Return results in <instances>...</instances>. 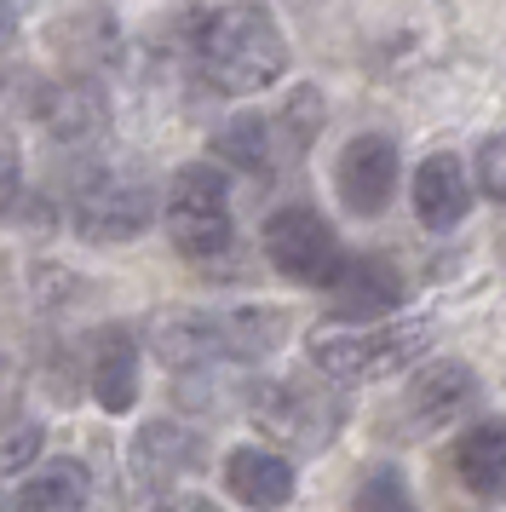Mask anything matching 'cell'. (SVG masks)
I'll use <instances>...</instances> for the list:
<instances>
[{"label": "cell", "instance_id": "1", "mask_svg": "<svg viewBox=\"0 0 506 512\" xmlns=\"http://www.w3.org/2000/svg\"><path fill=\"white\" fill-rule=\"evenodd\" d=\"M196 64L213 93H265L288 70V41L259 0H236L196 24Z\"/></svg>", "mask_w": 506, "mask_h": 512}, {"label": "cell", "instance_id": "2", "mask_svg": "<svg viewBox=\"0 0 506 512\" xmlns=\"http://www.w3.org/2000/svg\"><path fill=\"white\" fill-rule=\"evenodd\" d=\"M167 236L190 265H213V259L230 254L236 242V225H230V185L219 167L190 162L173 173V190H167Z\"/></svg>", "mask_w": 506, "mask_h": 512}, {"label": "cell", "instance_id": "3", "mask_svg": "<svg viewBox=\"0 0 506 512\" xmlns=\"http://www.w3.org/2000/svg\"><path fill=\"white\" fill-rule=\"evenodd\" d=\"M248 409H253V426H259L265 438H276L282 449H299V455L328 449V443L340 438V426H345L340 392H328V386L311 380V374L259 386Z\"/></svg>", "mask_w": 506, "mask_h": 512}, {"label": "cell", "instance_id": "4", "mask_svg": "<svg viewBox=\"0 0 506 512\" xmlns=\"http://www.w3.org/2000/svg\"><path fill=\"white\" fill-rule=\"evenodd\" d=\"M432 346L426 323H380V328H345V334H311V363L322 380H380V374L409 369Z\"/></svg>", "mask_w": 506, "mask_h": 512}, {"label": "cell", "instance_id": "5", "mask_svg": "<svg viewBox=\"0 0 506 512\" xmlns=\"http://www.w3.org/2000/svg\"><path fill=\"white\" fill-rule=\"evenodd\" d=\"M69 219L87 242H133L150 219H156V190L144 173L127 167H92L75 179L69 196Z\"/></svg>", "mask_w": 506, "mask_h": 512}, {"label": "cell", "instance_id": "6", "mask_svg": "<svg viewBox=\"0 0 506 512\" xmlns=\"http://www.w3.org/2000/svg\"><path fill=\"white\" fill-rule=\"evenodd\" d=\"M265 259L305 288H334L345 271L340 236L328 231V219L317 208H276L265 219Z\"/></svg>", "mask_w": 506, "mask_h": 512}, {"label": "cell", "instance_id": "7", "mask_svg": "<svg viewBox=\"0 0 506 512\" xmlns=\"http://www.w3.org/2000/svg\"><path fill=\"white\" fill-rule=\"evenodd\" d=\"M478 397V374L455 363V357H443V363H426V369L409 380V392L397 403V426L391 432H403V438H420V432H437L443 420H455L466 403Z\"/></svg>", "mask_w": 506, "mask_h": 512}, {"label": "cell", "instance_id": "8", "mask_svg": "<svg viewBox=\"0 0 506 512\" xmlns=\"http://www.w3.org/2000/svg\"><path fill=\"white\" fill-rule=\"evenodd\" d=\"M334 185H340V202L357 213V219L386 213L391 190H397V144H391L386 133H357V139L340 150Z\"/></svg>", "mask_w": 506, "mask_h": 512}, {"label": "cell", "instance_id": "9", "mask_svg": "<svg viewBox=\"0 0 506 512\" xmlns=\"http://www.w3.org/2000/svg\"><path fill=\"white\" fill-rule=\"evenodd\" d=\"M29 116L41 121L58 144H92L110 127V104L98 93V81L64 75V81H46V87L29 93Z\"/></svg>", "mask_w": 506, "mask_h": 512}, {"label": "cell", "instance_id": "10", "mask_svg": "<svg viewBox=\"0 0 506 512\" xmlns=\"http://www.w3.org/2000/svg\"><path fill=\"white\" fill-rule=\"evenodd\" d=\"M127 466H133L138 489H167V484H179V478H190V472H202L207 443L190 426H179V420H150L133 438V461Z\"/></svg>", "mask_w": 506, "mask_h": 512}, {"label": "cell", "instance_id": "11", "mask_svg": "<svg viewBox=\"0 0 506 512\" xmlns=\"http://www.w3.org/2000/svg\"><path fill=\"white\" fill-rule=\"evenodd\" d=\"M150 351L167 369H207L230 357L225 346V311H161L150 323Z\"/></svg>", "mask_w": 506, "mask_h": 512}, {"label": "cell", "instance_id": "12", "mask_svg": "<svg viewBox=\"0 0 506 512\" xmlns=\"http://www.w3.org/2000/svg\"><path fill=\"white\" fill-rule=\"evenodd\" d=\"M52 47L69 58V75H98V70H115L121 64V29H115L110 6H81V12H69L52 24Z\"/></svg>", "mask_w": 506, "mask_h": 512}, {"label": "cell", "instance_id": "13", "mask_svg": "<svg viewBox=\"0 0 506 512\" xmlns=\"http://www.w3.org/2000/svg\"><path fill=\"white\" fill-rule=\"evenodd\" d=\"M92 397L110 415H127L138 403V340L121 323L92 334Z\"/></svg>", "mask_w": 506, "mask_h": 512}, {"label": "cell", "instance_id": "14", "mask_svg": "<svg viewBox=\"0 0 506 512\" xmlns=\"http://www.w3.org/2000/svg\"><path fill=\"white\" fill-rule=\"evenodd\" d=\"M225 489L253 512H276L294 501V466L271 449H230L225 455Z\"/></svg>", "mask_w": 506, "mask_h": 512}, {"label": "cell", "instance_id": "15", "mask_svg": "<svg viewBox=\"0 0 506 512\" xmlns=\"http://www.w3.org/2000/svg\"><path fill=\"white\" fill-rule=\"evenodd\" d=\"M472 208V190H466V167L455 156H426L414 173V213L426 231H455Z\"/></svg>", "mask_w": 506, "mask_h": 512}, {"label": "cell", "instance_id": "16", "mask_svg": "<svg viewBox=\"0 0 506 512\" xmlns=\"http://www.w3.org/2000/svg\"><path fill=\"white\" fill-rule=\"evenodd\" d=\"M455 478L478 501H506V420H478L455 443Z\"/></svg>", "mask_w": 506, "mask_h": 512}, {"label": "cell", "instance_id": "17", "mask_svg": "<svg viewBox=\"0 0 506 512\" xmlns=\"http://www.w3.org/2000/svg\"><path fill=\"white\" fill-rule=\"evenodd\" d=\"M403 300V282L386 259H345L340 282H334V311L340 317H380Z\"/></svg>", "mask_w": 506, "mask_h": 512}, {"label": "cell", "instance_id": "18", "mask_svg": "<svg viewBox=\"0 0 506 512\" xmlns=\"http://www.w3.org/2000/svg\"><path fill=\"white\" fill-rule=\"evenodd\" d=\"M213 156L225 167H236V173H253V179H265L282 156H276V133L265 116H236L225 121L219 133H213Z\"/></svg>", "mask_w": 506, "mask_h": 512}, {"label": "cell", "instance_id": "19", "mask_svg": "<svg viewBox=\"0 0 506 512\" xmlns=\"http://www.w3.org/2000/svg\"><path fill=\"white\" fill-rule=\"evenodd\" d=\"M18 512H87V472H81V461H46L18 489Z\"/></svg>", "mask_w": 506, "mask_h": 512}, {"label": "cell", "instance_id": "20", "mask_svg": "<svg viewBox=\"0 0 506 512\" xmlns=\"http://www.w3.org/2000/svg\"><path fill=\"white\" fill-rule=\"evenodd\" d=\"M282 340H288V317L271 311V305H242V311H225V346H230V357L253 363V357L276 351Z\"/></svg>", "mask_w": 506, "mask_h": 512}, {"label": "cell", "instance_id": "21", "mask_svg": "<svg viewBox=\"0 0 506 512\" xmlns=\"http://www.w3.org/2000/svg\"><path fill=\"white\" fill-rule=\"evenodd\" d=\"M271 133H276V156H282V162H299V156L311 150V139L322 133V93L317 87H299V93L282 104V116L271 121Z\"/></svg>", "mask_w": 506, "mask_h": 512}, {"label": "cell", "instance_id": "22", "mask_svg": "<svg viewBox=\"0 0 506 512\" xmlns=\"http://www.w3.org/2000/svg\"><path fill=\"white\" fill-rule=\"evenodd\" d=\"M351 512H420V507H414V495L397 466H374L357 484V495H351Z\"/></svg>", "mask_w": 506, "mask_h": 512}, {"label": "cell", "instance_id": "23", "mask_svg": "<svg viewBox=\"0 0 506 512\" xmlns=\"http://www.w3.org/2000/svg\"><path fill=\"white\" fill-rule=\"evenodd\" d=\"M41 438H46L41 420L12 409V415L0 420V472H18V466H29L35 455H41Z\"/></svg>", "mask_w": 506, "mask_h": 512}, {"label": "cell", "instance_id": "24", "mask_svg": "<svg viewBox=\"0 0 506 512\" xmlns=\"http://www.w3.org/2000/svg\"><path fill=\"white\" fill-rule=\"evenodd\" d=\"M23 196V150H18V133L0 127V219L18 208Z\"/></svg>", "mask_w": 506, "mask_h": 512}, {"label": "cell", "instance_id": "25", "mask_svg": "<svg viewBox=\"0 0 506 512\" xmlns=\"http://www.w3.org/2000/svg\"><path fill=\"white\" fill-rule=\"evenodd\" d=\"M478 185L489 202H506V133L501 139H483L478 150Z\"/></svg>", "mask_w": 506, "mask_h": 512}, {"label": "cell", "instance_id": "26", "mask_svg": "<svg viewBox=\"0 0 506 512\" xmlns=\"http://www.w3.org/2000/svg\"><path fill=\"white\" fill-rule=\"evenodd\" d=\"M156 512H219L207 495H179V501H167V507H156Z\"/></svg>", "mask_w": 506, "mask_h": 512}, {"label": "cell", "instance_id": "27", "mask_svg": "<svg viewBox=\"0 0 506 512\" xmlns=\"http://www.w3.org/2000/svg\"><path fill=\"white\" fill-rule=\"evenodd\" d=\"M18 35V12H12V0H0V47Z\"/></svg>", "mask_w": 506, "mask_h": 512}, {"label": "cell", "instance_id": "28", "mask_svg": "<svg viewBox=\"0 0 506 512\" xmlns=\"http://www.w3.org/2000/svg\"><path fill=\"white\" fill-rule=\"evenodd\" d=\"M12 409H18V403H12V386H6V369H0V420L12 415Z\"/></svg>", "mask_w": 506, "mask_h": 512}, {"label": "cell", "instance_id": "29", "mask_svg": "<svg viewBox=\"0 0 506 512\" xmlns=\"http://www.w3.org/2000/svg\"><path fill=\"white\" fill-rule=\"evenodd\" d=\"M501 259H506V225H501Z\"/></svg>", "mask_w": 506, "mask_h": 512}, {"label": "cell", "instance_id": "30", "mask_svg": "<svg viewBox=\"0 0 506 512\" xmlns=\"http://www.w3.org/2000/svg\"><path fill=\"white\" fill-rule=\"evenodd\" d=\"M0 93H6V81H0Z\"/></svg>", "mask_w": 506, "mask_h": 512}, {"label": "cell", "instance_id": "31", "mask_svg": "<svg viewBox=\"0 0 506 512\" xmlns=\"http://www.w3.org/2000/svg\"><path fill=\"white\" fill-rule=\"evenodd\" d=\"M0 512H6V507H0Z\"/></svg>", "mask_w": 506, "mask_h": 512}]
</instances>
